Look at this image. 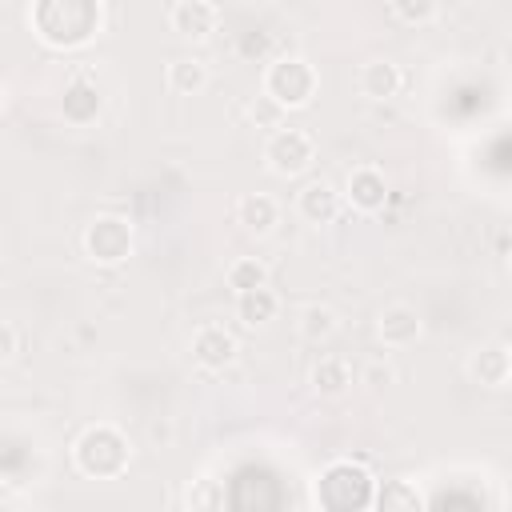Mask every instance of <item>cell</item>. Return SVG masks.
<instances>
[{"label": "cell", "mask_w": 512, "mask_h": 512, "mask_svg": "<svg viewBox=\"0 0 512 512\" xmlns=\"http://www.w3.org/2000/svg\"><path fill=\"white\" fill-rule=\"evenodd\" d=\"M28 28L40 44L72 52L100 36L104 28V4L100 0H36L28 8Z\"/></svg>", "instance_id": "cell-1"}, {"label": "cell", "mask_w": 512, "mask_h": 512, "mask_svg": "<svg viewBox=\"0 0 512 512\" xmlns=\"http://www.w3.org/2000/svg\"><path fill=\"white\" fill-rule=\"evenodd\" d=\"M72 464L88 480H116L132 464V440L116 424L96 420L72 440Z\"/></svg>", "instance_id": "cell-2"}, {"label": "cell", "mask_w": 512, "mask_h": 512, "mask_svg": "<svg viewBox=\"0 0 512 512\" xmlns=\"http://www.w3.org/2000/svg\"><path fill=\"white\" fill-rule=\"evenodd\" d=\"M380 480L360 460H332L312 484L320 512H372Z\"/></svg>", "instance_id": "cell-3"}, {"label": "cell", "mask_w": 512, "mask_h": 512, "mask_svg": "<svg viewBox=\"0 0 512 512\" xmlns=\"http://www.w3.org/2000/svg\"><path fill=\"white\" fill-rule=\"evenodd\" d=\"M264 96L280 108V112H292V108H308L316 100V88H320V76H316V64L304 60V56H276L268 60L264 68Z\"/></svg>", "instance_id": "cell-4"}, {"label": "cell", "mask_w": 512, "mask_h": 512, "mask_svg": "<svg viewBox=\"0 0 512 512\" xmlns=\"http://www.w3.org/2000/svg\"><path fill=\"white\" fill-rule=\"evenodd\" d=\"M80 244H84V256H88L92 264L116 268V264H124V260L132 256L136 232H132V220H128V216H120V212H100V216H92V220L84 224Z\"/></svg>", "instance_id": "cell-5"}, {"label": "cell", "mask_w": 512, "mask_h": 512, "mask_svg": "<svg viewBox=\"0 0 512 512\" xmlns=\"http://www.w3.org/2000/svg\"><path fill=\"white\" fill-rule=\"evenodd\" d=\"M312 160H316V140H312V132L292 128V124H280L276 132H268V140H264V164H268L272 176L292 180V176L308 172Z\"/></svg>", "instance_id": "cell-6"}, {"label": "cell", "mask_w": 512, "mask_h": 512, "mask_svg": "<svg viewBox=\"0 0 512 512\" xmlns=\"http://www.w3.org/2000/svg\"><path fill=\"white\" fill-rule=\"evenodd\" d=\"M424 336V320L412 304L396 300V304H384L380 316H376V340L384 348H412L416 340Z\"/></svg>", "instance_id": "cell-7"}, {"label": "cell", "mask_w": 512, "mask_h": 512, "mask_svg": "<svg viewBox=\"0 0 512 512\" xmlns=\"http://www.w3.org/2000/svg\"><path fill=\"white\" fill-rule=\"evenodd\" d=\"M236 352H240V344L224 324H200L192 332V360L204 372H224L236 360Z\"/></svg>", "instance_id": "cell-8"}, {"label": "cell", "mask_w": 512, "mask_h": 512, "mask_svg": "<svg viewBox=\"0 0 512 512\" xmlns=\"http://www.w3.org/2000/svg\"><path fill=\"white\" fill-rule=\"evenodd\" d=\"M220 24V8L212 0H172L168 4V28L184 40H204Z\"/></svg>", "instance_id": "cell-9"}, {"label": "cell", "mask_w": 512, "mask_h": 512, "mask_svg": "<svg viewBox=\"0 0 512 512\" xmlns=\"http://www.w3.org/2000/svg\"><path fill=\"white\" fill-rule=\"evenodd\" d=\"M344 200L356 208V212H380L384 204H388V176L380 172V168H372V164H360V168H352L348 172V180H344Z\"/></svg>", "instance_id": "cell-10"}, {"label": "cell", "mask_w": 512, "mask_h": 512, "mask_svg": "<svg viewBox=\"0 0 512 512\" xmlns=\"http://www.w3.org/2000/svg\"><path fill=\"white\" fill-rule=\"evenodd\" d=\"M468 380L480 384V388H504L512 380V348L500 344V340L480 344L468 356Z\"/></svg>", "instance_id": "cell-11"}, {"label": "cell", "mask_w": 512, "mask_h": 512, "mask_svg": "<svg viewBox=\"0 0 512 512\" xmlns=\"http://www.w3.org/2000/svg\"><path fill=\"white\" fill-rule=\"evenodd\" d=\"M356 84H360V92H364L368 100H392V96L400 92V84H404V72H400L396 60H388V56H372V60L360 64Z\"/></svg>", "instance_id": "cell-12"}, {"label": "cell", "mask_w": 512, "mask_h": 512, "mask_svg": "<svg viewBox=\"0 0 512 512\" xmlns=\"http://www.w3.org/2000/svg\"><path fill=\"white\" fill-rule=\"evenodd\" d=\"M296 212L300 220L308 224H332L340 216V192L328 184V180H308L300 192H296Z\"/></svg>", "instance_id": "cell-13"}, {"label": "cell", "mask_w": 512, "mask_h": 512, "mask_svg": "<svg viewBox=\"0 0 512 512\" xmlns=\"http://www.w3.org/2000/svg\"><path fill=\"white\" fill-rule=\"evenodd\" d=\"M308 388H312L320 400L344 396V392L352 388V364H348L344 356H336V352L320 356V360L308 368Z\"/></svg>", "instance_id": "cell-14"}, {"label": "cell", "mask_w": 512, "mask_h": 512, "mask_svg": "<svg viewBox=\"0 0 512 512\" xmlns=\"http://www.w3.org/2000/svg\"><path fill=\"white\" fill-rule=\"evenodd\" d=\"M236 224L248 232V236H268L276 224H280V204L268 196V192H244L236 200Z\"/></svg>", "instance_id": "cell-15"}, {"label": "cell", "mask_w": 512, "mask_h": 512, "mask_svg": "<svg viewBox=\"0 0 512 512\" xmlns=\"http://www.w3.org/2000/svg\"><path fill=\"white\" fill-rule=\"evenodd\" d=\"M372 512H428V508H424V492L412 480L396 476V480H380Z\"/></svg>", "instance_id": "cell-16"}, {"label": "cell", "mask_w": 512, "mask_h": 512, "mask_svg": "<svg viewBox=\"0 0 512 512\" xmlns=\"http://www.w3.org/2000/svg\"><path fill=\"white\" fill-rule=\"evenodd\" d=\"M164 80L176 96H196L208 88V64L200 56H172L164 68Z\"/></svg>", "instance_id": "cell-17"}, {"label": "cell", "mask_w": 512, "mask_h": 512, "mask_svg": "<svg viewBox=\"0 0 512 512\" xmlns=\"http://www.w3.org/2000/svg\"><path fill=\"white\" fill-rule=\"evenodd\" d=\"M336 328H340V316H336L328 304H320V300H312V304H304V308L296 312V332H300V340H308V344L332 340Z\"/></svg>", "instance_id": "cell-18"}, {"label": "cell", "mask_w": 512, "mask_h": 512, "mask_svg": "<svg viewBox=\"0 0 512 512\" xmlns=\"http://www.w3.org/2000/svg\"><path fill=\"white\" fill-rule=\"evenodd\" d=\"M276 312H280V296L272 288H256V292L236 296V320L244 328H264L276 320Z\"/></svg>", "instance_id": "cell-19"}, {"label": "cell", "mask_w": 512, "mask_h": 512, "mask_svg": "<svg viewBox=\"0 0 512 512\" xmlns=\"http://www.w3.org/2000/svg\"><path fill=\"white\" fill-rule=\"evenodd\" d=\"M96 112H100V88H96L88 76H76V80L64 88V116H68L72 124H88Z\"/></svg>", "instance_id": "cell-20"}, {"label": "cell", "mask_w": 512, "mask_h": 512, "mask_svg": "<svg viewBox=\"0 0 512 512\" xmlns=\"http://www.w3.org/2000/svg\"><path fill=\"white\" fill-rule=\"evenodd\" d=\"M224 280L236 296L244 292H256V288H268V264L256 260V256H236L228 268H224Z\"/></svg>", "instance_id": "cell-21"}, {"label": "cell", "mask_w": 512, "mask_h": 512, "mask_svg": "<svg viewBox=\"0 0 512 512\" xmlns=\"http://www.w3.org/2000/svg\"><path fill=\"white\" fill-rule=\"evenodd\" d=\"M184 504L188 512H224V484L204 472L184 488Z\"/></svg>", "instance_id": "cell-22"}, {"label": "cell", "mask_w": 512, "mask_h": 512, "mask_svg": "<svg viewBox=\"0 0 512 512\" xmlns=\"http://www.w3.org/2000/svg\"><path fill=\"white\" fill-rule=\"evenodd\" d=\"M384 12H388V20H396V24L420 28V24H432V20L440 16V4H436V0H392Z\"/></svg>", "instance_id": "cell-23"}, {"label": "cell", "mask_w": 512, "mask_h": 512, "mask_svg": "<svg viewBox=\"0 0 512 512\" xmlns=\"http://www.w3.org/2000/svg\"><path fill=\"white\" fill-rule=\"evenodd\" d=\"M16 348H20L16 324H12V320H4V324H0V360H4V364H12V360H16Z\"/></svg>", "instance_id": "cell-24"}, {"label": "cell", "mask_w": 512, "mask_h": 512, "mask_svg": "<svg viewBox=\"0 0 512 512\" xmlns=\"http://www.w3.org/2000/svg\"><path fill=\"white\" fill-rule=\"evenodd\" d=\"M364 384H372V388H384V384H392V368L368 364V368H364Z\"/></svg>", "instance_id": "cell-25"}, {"label": "cell", "mask_w": 512, "mask_h": 512, "mask_svg": "<svg viewBox=\"0 0 512 512\" xmlns=\"http://www.w3.org/2000/svg\"><path fill=\"white\" fill-rule=\"evenodd\" d=\"M508 268H512V248H508Z\"/></svg>", "instance_id": "cell-26"}]
</instances>
